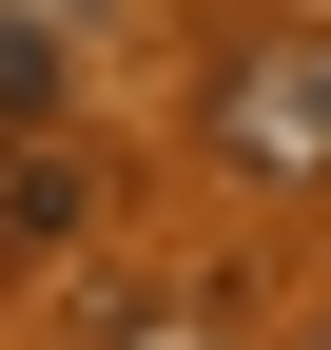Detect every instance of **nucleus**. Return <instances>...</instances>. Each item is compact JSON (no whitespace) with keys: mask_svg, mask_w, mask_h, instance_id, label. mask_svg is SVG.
<instances>
[{"mask_svg":"<svg viewBox=\"0 0 331 350\" xmlns=\"http://www.w3.org/2000/svg\"><path fill=\"white\" fill-rule=\"evenodd\" d=\"M195 137L254 175V195H331V20H312V0H293V20H254V39H215Z\"/></svg>","mask_w":331,"mask_h":350,"instance_id":"nucleus-1","label":"nucleus"},{"mask_svg":"<svg viewBox=\"0 0 331 350\" xmlns=\"http://www.w3.org/2000/svg\"><path fill=\"white\" fill-rule=\"evenodd\" d=\"M293 350H331V331H293Z\"/></svg>","mask_w":331,"mask_h":350,"instance_id":"nucleus-3","label":"nucleus"},{"mask_svg":"<svg viewBox=\"0 0 331 350\" xmlns=\"http://www.w3.org/2000/svg\"><path fill=\"white\" fill-rule=\"evenodd\" d=\"M98 350H254V292L234 273H176V292H117Z\"/></svg>","mask_w":331,"mask_h":350,"instance_id":"nucleus-2","label":"nucleus"}]
</instances>
